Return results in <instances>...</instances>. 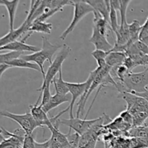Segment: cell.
Listing matches in <instances>:
<instances>
[{"label":"cell","instance_id":"obj_2","mask_svg":"<svg viewBox=\"0 0 148 148\" xmlns=\"http://www.w3.org/2000/svg\"><path fill=\"white\" fill-rule=\"evenodd\" d=\"M62 46L53 45L49 41V38L46 36L42 37V48L40 51L35 53H32L30 54L22 55L20 58L27 61V62H33L36 64L41 70V74L43 75V78L46 76V72L44 71V62L46 61L52 63V59L54 53L57 51L58 49Z\"/></svg>","mask_w":148,"mask_h":148},{"label":"cell","instance_id":"obj_32","mask_svg":"<svg viewBox=\"0 0 148 148\" xmlns=\"http://www.w3.org/2000/svg\"><path fill=\"white\" fill-rule=\"evenodd\" d=\"M131 92V93L134 94V95H137V96L144 98V99L148 103V89H147L145 91H144V92Z\"/></svg>","mask_w":148,"mask_h":148},{"label":"cell","instance_id":"obj_39","mask_svg":"<svg viewBox=\"0 0 148 148\" xmlns=\"http://www.w3.org/2000/svg\"><path fill=\"white\" fill-rule=\"evenodd\" d=\"M20 148H22V147H20Z\"/></svg>","mask_w":148,"mask_h":148},{"label":"cell","instance_id":"obj_19","mask_svg":"<svg viewBox=\"0 0 148 148\" xmlns=\"http://www.w3.org/2000/svg\"><path fill=\"white\" fill-rule=\"evenodd\" d=\"M23 53L16 51H9L7 53H0V64H7L14 59L20 58Z\"/></svg>","mask_w":148,"mask_h":148},{"label":"cell","instance_id":"obj_5","mask_svg":"<svg viewBox=\"0 0 148 148\" xmlns=\"http://www.w3.org/2000/svg\"><path fill=\"white\" fill-rule=\"evenodd\" d=\"M72 6L74 7L73 18H72V22L69 25V26L66 27V30L61 35L60 38L63 40L66 39V38L69 36V33H71L75 30L77 25L82 20L84 17H85L89 13H93L94 12L92 7L90 6L85 1V0H81V1L75 0V1H73V5Z\"/></svg>","mask_w":148,"mask_h":148},{"label":"cell","instance_id":"obj_28","mask_svg":"<svg viewBox=\"0 0 148 148\" xmlns=\"http://www.w3.org/2000/svg\"><path fill=\"white\" fill-rule=\"evenodd\" d=\"M134 46L137 49V50L140 52L141 53L144 55H148V45L146 43H143V42L140 41V40H137V42L134 43Z\"/></svg>","mask_w":148,"mask_h":148},{"label":"cell","instance_id":"obj_6","mask_svg":"<svg viewBox=\"0 0 148 148\" xmlns=\"http://www.w3.org/2000/svg\"><path fill=\"white\" fill-rule=\"evenodd\" d=\"M0 116L17 122L26 134H33V131L37 127H40L30 112H26L24 114H16L7 111H0Z\"/></svg>","mask_w":148,"mask_h":148},{"label":"cell","instance_id":"obj_25","mask_svg":"<svg viewBox=\"0 0 148 148\" xmlns=\"http://www.w3.org/2000/svg\"><path fill=\"white\" fill-rule=\"evenodd\" d=\"M108 52H106L102 50H98V49H95L93 51L91 52V55L92 57L96 60V62H100V61L106 60L107 55H108Z\"/></svg>","mask_w":148,"mask_h":148},{"label":"cell","instance_id":"obj_11","mask_svg":"<svg viewBox=\"0 0 148 148\" xmlns=\"http://www.w3.org/2000/svg\"><path fill=\"white\" fill-rule=\"evenodd\" d=\"M85 1L90 6L92 7L95 12L101 14L109 23L110 1H108V0H105V1H102V0H85Z\"/></svg>","mask_w":148,"mask_h":148},{"label":"cell","instance_id":"obj_4","mask_svg":"<svg viewBox=\"0 0 148 148\" xmlns=\"http://www.w3.org/2000/svg\"><path fill=\"white\" fill-rule=\"evenodd\" d=\"M127 92H143L147 89L148 67L141 72H130L123 82Z\"/></svg>","mask_w":148,"mask_h":148},{"label":"cell","instance_id":"obj_16","mask_svg":"<svg viewBox=\"0 0 148 148\" xmlns=\"http://www.w3.org/2000/svg\"><path fill=\"white\" fill-rule=\"evenodd\" d=\"M9 65L12 66V67H18V68H25V69H34V70L37 71V72H40L41 73V70L40 68L36 64L33 63V62H27V61L25 60V59H22V58H17V59H14L12 62H10L8 64Z\"/></svg>","mask_w":148,"mask_h":148},{"label":"cell","instance_id":"obj_31","mask_svg":"<svg viewBox=\"0 0 148 148\" xmlns=\"http://www.w3.org/2000/svg\"><path fill=\"white\" fill-rule=\"evenodd\" d=\"M50 147V140H47L43 143H38L36 142L35 148H49Z\"/></svg>","mask_w":148,"mask_h":148},{"label":"cell","instance_id":"obj_17","mask_svg":"<svg viewBox=\"0 0 148 148\" xmlns=\"http://www.w3.org/2000/svg\"><path fill=\"white\" fill-rule=\"evenodd\" d=\"M52 83L53 84L56 94H59V95H67L69 90H68V88L66 87V82L62 78V69L59 71V78L56 79L55 77Z\"/></svg>","mask_w":148,"mask_h":148},{"label":"cell","instance_id":"obj_38","mask_svg":"<svg viewBox=\"0 0 148 148\" xmlns=\"http://www.w3.org/2000/svg\"><path fill=\"white\" fill-rule=\"evenodd\" d=\"M145 23H148V17H147V18L146 19V20H145Z\"/></svg>","mask_w":148,"mask_h":148},{"label":"cell","instance_id":"obj_7","mask_svg":"<svg viewBox=\"0 0 148 148\" xmlns=\"http://www.w3.org/2000/svg\"><path fill=\"white\" fill-rule=\"evenodd\" d=\"M101 117L90 120H87L86 119H81L79 117H74L69 119H60V124L66 126L70 130H73L75 132L82 136L86 133L92 126L95 125L99 121Z\"/></svg>","mask_w":148,"mask_h":148},{"label":"cell","instance_id":"obj_22","mask_svg":"<svg viewBox=\"0 0 148 148\" xmlns=\"http://www.w3.org/2000/svg\"><path fill=\"white\" fill-rule=\"evenodd\" d=\"M130 0H119V7L118 11L120 12V17H121V24L127 23V12L128 6L131 3Z\"/></svg>","mask_w":148,"mask_h":148},{"label":"cell","instance_id":"obj_21","mask_svg":"<svg viewBox=\"0 0 148 148\" xmlns=\"http://www.w3.org/2000/svg\"><path fill=\"white\" fill-rule=\"evenodd\" d=\"M50 86L51 85H48L42 90L40 92V95H39L38 98V101L36 102V104H38L39 101H40V99L41 98V103H40V105L41 106H43L46 104H47L49 103V101H50L52 95L51 93V90H50Z\"/></svg>","mask_w":148,"mask_h":148},{"label":"cell","instance_id":"obj_37","mask_svg":"<svg viewBox=\"0 0 148 148\" xmlns=\"http://www.w3.org/2000/svg\"><path fill=\"white\" fill-rule=\"evenodd\" d=\"M146 61H147V66L148 67V55H146Z\"/></svg>","mask_w":148,"mask_h":148},{"label":"cell","instance_id":"obj_33","mask_svg":"<svg viewBox=\"0 0 148 148\" xmlns=\"http://www.w3.org/2000/svg\"><path fill=\"white\" fill-rule=\"evenodd\" d=\"M10 68H12V66L10 65L7 64H0V80H1V76L4 74V72L8 69H10Z\"/></svg>","mask_w":148,"mask_h":148},{"label":"cell","instance_id":"obj_23","mask_svg":"<svg viewBox=\"0 0 148 148\" xmlns=\"http://www.w3.org/2000/svg\"><path fill=\"white\" fill-rule=\"evenodd\" d=\"M69 145L71 147L74 148H79V140H80V135L77 133L74 132L73 134H71V130H69V133L66 134Z\"/></svg>","mask_w":148,"mask_h":148},{"label":"cell","instance_id":"obj_27","mask_svg":"<svg viewBox=\"0 0 148 148\" xmlns=\"http://www.w3.org/2000/svg\"><path fill=\"white\" fill-rule=\"evenodd\" d=\"M119 116L122 119L123 121H124L126 124H129V125L133 127L132 115L130 114V111H128L127 109H126L125 111H122V112L120 114Z\"/></svg>","mask_w":148,"mask_h":148},{"label":"cell","instance_id":"obj_34","mask_svg":"<svg viewBox=\"0 0 148 148\" xmlns=\"http://www.w3.org/2000/svg\"><path fill=\"white\" fill-rule=\"evenodd\" d=\"M6 137L3 135L2 132H1V127H0V143H1L2 140H4Z\"/></svg>","mask_w":148,"mask_h":148},{"label":"cell","instance_id":"obj_3","mask_svg":"<svg viewBox=\"0 0 148 148\" xmlns=\"http://www.w3.org/2000/svg\"><path fill=\"white\" fill-rule=\"evenodd\" d=\"M71 48L66 44H64L62 46L61 51L59 52L57 56L55 57L52 63L49 66L47 72L46 73V76L43 78V83L40 86V89L38 90V91H41L46 85H51L53 82V79L56 77V74L59 73V71L62 69V64L64 62L66 59V58L69 56L71 53Z\"/></svg>","mask_w":148,"mask_h":148},{"label":"cell","instance_id":"obj_10","mask_svg":"<svg viewBox=\"0 0 148 148\" xmlns=\"http://www.w3.org/2000/svg\"><path fill=\"white\" fill-rule=\"evenodd\" d=\"M89 41L95 46V49L102 50L106 52H110L114 47L108 42L107 36L101 35L95 26H92V36Z\"/></svg>","mask_w":148,"mask_h":148},{"label":"cell","instance_id":"obj_9","mask_svg":"<svg viewBox=\"0 0 148 148\" xmlns=\"http://www.w3.org/2000/svg\"><path fill=\"white\" fill-rule=\"evenodd\" d=\"M30 113L33 116L40 127L43 128L44 127H48L51 130L53 128L51 118L47 116V114L43 111L40 105H30Z\"/></svg>","mask_w":148,"mask_h":148},{"label":"cell","instance_id":"obj_12","mask_svg":"<svg viewBox=\"0 0 148 148\" xmlns=\"http://www.w3.org/2000/svg\"><path fill=\"white\" fill-rule=\"evenodd\" d=\"M72 101V97H71L70 94H67V95H59V94H55V95H52L50 101H49L47 104L42 106L43 111L48 114L51 110L53 109V108H56L61 104H63L66 102H71Z\"/></svg>","mask_w":148,"mask_h":148},{"label":"cell","instance_id":"obj_13","mask_svg":"<svg viewBox=\"0 0 148 148\" xmlns=\"http://www.w3.org/2000/svg\"><path fill=\"white\" fill-rule=\"evenodd\" d=\"M127 55L124 52L110 51L106 58V62L107 66H109L111 69H114L122 65Z\"/></svg>","mask_w":148,"mask_h":148},{"label":"cell","instance_id":"obj_29","mask_svg":"<svg viewBox=\"0 0 148 148\" xmlns=\"http://www.w3.org/2000/svg\"><path fill=\"white\" fill-rule=\"evenodd\" d=\"M123 65H124V66H126L130 72H132V69H134V68L137 67L134 61H133L131 58L129 57V56H127L126 59H124Z\"/></svg>","mask_w":148,"mask_h":148},{"label":"cell","instance_id":"obj_36","mask_svg":"<svg viewBox=\"0 0 148 148\" xmlns=\"http://www.w3.org/2000/svg\"><path fill=\"white\" fill-rule=\"evenodd\" d=\"M145 125L147 126V130H148V123H147H147H145ZM146 143H147V147H148V137H147V140H146Z\"/></svg>","mask_w":148,"mask_h":148},{"label":"cell","instance_id":"obj_24","mask_svg":"<svg viewBox=\"0 0 148 148\" xmlns=\"http://www.w3.org/2000/svg\"><path fill=\"white\" fill-rule=\"evenodd\" d=\"M36 140H35V136L33 134H26L25 135L24 140H23V146L22 148H35V144H36Z\"/></svg>","mask_w":148,"mask_h":148},{"label":"cell","instance_id":"obj_1","mask_svg":"<svg viewBox=\"0 0 148 148\" xmlns=\"http://www.w3.org/2000/svg\"><path fill=\"white\" fill-rule=\"evenodd\" d=\"M97 73V69L92 71L88 77V79L85 82H78V83H72V82H66V87L68 88L69 92L70 93L72 97V101L68 107L69 108V119L74 118V106H75V101L77 100L78 98H80L79 102L77 103V111L76 113V117H79L80 114H82V105L85 101V96L87 95L88 90L91 83L95 78V75Z\"/></svg>","mask_w":148,"mask_h":148},{"label":"cell","instance_id":"obj_14","mask_svg":"<svg viewBox=\"0 0 148 148\" xmlns=\"http://www.w3.org/2000/svg\"><path fill=\"white\" fill-rule=\"evenodd\" d=\"M19 4H20V1L18 0H12V1L4 0V6L6 7L7 12H8L10 30H14V18H15L16 12H17Z\"/></svg>","mask_w":148,"mask_h":148},{"label":"cell","instance_id":"obj_15","mask_svg":"<svg viewBox=\"0 0 148 148\" xmlns=\"http://www.w3.org/2000/svg\"><path fill=\"white\" fill-rule=\"evenodd\" d=\"M52 29H53V25L51 23H46V22L33 21L31 25L30 26L28 32L51 34Z\"/></svg>","mask_w":148,"mask_h":148},{"label":"cell","instance_id":"obj_26","mask_svg":"<svg viewBox=\"0 0 148 148\" xmlns=\"http://www.w3.org/2000/svg\"><path fill=\"white\" fill-rule=\"evenodd\" d=\"M139 40L148 45V23H145L143 25Z\"/></svg>","mask_w":148,"mask_h":148},{"label":"cell","instance_id":"obj_30","mask_svg":"<svg viewBox=\"0 0 148 148\" xmlns=\"http://www.w3.org/2000/svg\"><path fill=\"white\" fill-rule=\"evenodd\" d=\"M50 140V147L49 148H64V146L53 137H51Z\"/></svg>","mask_w":148,"mask_h":148},{"label":"cell","instance_id":"obj_18","mask_svg":"<svg viewBox=\"0 0 148 148\" xmlns=\"http://www.w3.org/2000/svg\"><path fill=\"white\" fill-rule=\"evenodd\" d=\"M109 25L110 29L115 33L118 30L119 25L118 23V17L117 11L115 10L112 4L110 2V12H109Z\"/></svg>","mask_w":148,"mask_h":148},{"label":"cell","instance_id":"obj_20","mask_svg":"<svg viewBox=\"0 0 148 148\" xmlns=\"http://www.w3.org/2000/svg\"><path fill=\"white\" fill-rule=\"evenodd\" d=\"M133 127H137L143 126L148 119V111H142L132 115Z\"/></svg>","mask_w":148,"mask_h":148},{"label":"cell","instance_id":"obj_35","mask_svg":"<svg viewBox=\"0 0 148 148\" xmlns=\"http://www.w3.org/2000/svg\"><path fill=\"white\" fill-rule=\"evenodd\" d=\"M4 0H0V6H4Z\"/></svg>","mask_w":148,"mask_h":148},{"label":"cell","instance_id":"obj_8","mask_svg":"<svg viewBox=\"0 0 148 148\" xmlns=\"http://www.w3.org/2000/svg\"><path fill=\"white\" fill-rule=\"evenodd\" d=\"M32 33H33L28 32V33L21 40H16V41L10 43V44H7L3 47H1L0 48V51H9L21 52V53H24L25 51L35 53V52L38 51H40V49L37 46L27 44L25 43L26 40L31 36Z\"/></svg>","mask_w":148,"mask_h":148}]
</instances>
